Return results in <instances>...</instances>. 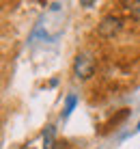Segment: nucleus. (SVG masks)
Returning a JSON list of instances; mask_svg holds the SVG:
<instances>
[{"mask_svg": "<svg viewBox=\"0 0 140 149\" xmlns=\"http://www.w3.org/2000/svg\"><path fill=\"white\" fill-rule=\"evenodd\" d=\"M73 74L80 80H89L95 74V58L89 52H80L73 61Z\"/></svg>", "mask_w": 140, "mask_h": 149, "instance_id": "nucleus-1", "label": "nucleus"}, {"mask_svg": "<svg viewBox=\"0 0 140 149\" xmlns=\"http://www.w3.org/2000/svg\"><path fill=\"white\" fill-rule=\"evenodd\" d=\"M121 28H123L121 17H116V15H106L99 22V26H97V33H99L101 37H106V39H112L114 35L121 33Z\"/></svg>", "mask_w": 140, "mask_h": 149, "instance_id": "nucleus-2", "label": "nucleus"}, {"mask_svg": "<svg viewBox=\"0 0 140 149\" xmlns=\"http://www.w3.org/2000/svg\"><path fill=\"white\" fill-rule=\"evenodd\" d=\"M129 15H132L136 22H140V0H132V2H125Z\"/></svg>", "mask_w": 140, "mask_h": 149, "instance_id": "nucleus-3", "label": "nucleus"}, {"mask_svg": "<svg viewBox=\"0 0 140 149\" xmlns=\"http://www.w3.org/2000/svg\"><path fill=\"white\" fill-rule=\"evenodd\" d=\"M43 141H45V149H52V141H54V125H48V127H45Z\"/></svg>", "mask_w": 140, "mask_h": 149, "instance_id": "nucleus-4", "label": "nucleus"}, {"mask_svg": "<svg viewBox=\"0 0 140 149\" xmlns=\"http://www.w3.org/2000/svg\"><path fill=\"white\" fill-rule=\"evenodd\" d=\"M73 106H76V97L69 95V97H67V106H65V115H69V112L73 110Z\"/></svg>", "mask_w": 140, "mask_h": 149, "instance_id": "nucleus-5", "label": "nucleus"}, {"mask_svg": "<svg viewBox=\"0 0 140 149\" xmlns=\"http://www.w3.org/2000/svg\"><path fill=\"white\" fill-rule=\"evenodd\" d=\"M138 130H140V123H138Z\"/></svg>", "mask_w": 140, "mask_h": 149, "instance_id": "nucleus-6", "label": "nucleus"}]
</instances>
